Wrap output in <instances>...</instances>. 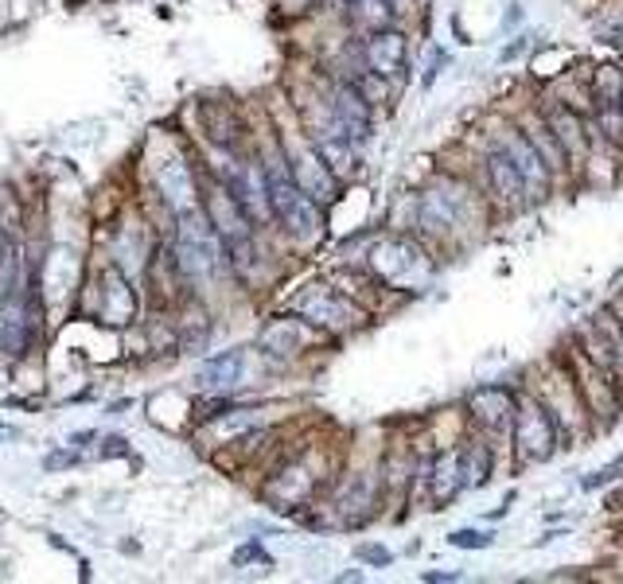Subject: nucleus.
<instances>
[{"label": "nucleus", "mask_w": 623, "mask_h": 584, "mask_svg": "<svg viewBox=\"0 0 623 584\" xmlns=\"http://www.w3.org/2000/svg\"><path fill=\"white\" fill-rule=\"evenodd\" d=\"M262 347L270 354H293L304 347V323L296 316H281L262 331Z\"/></svg>", "instance_id": "a211bd4d"}, {"label": "nucleus", "mask_w": 623, "mask_h": 584, "mask_svg": "<svg viewBox=\"0 0 623 584\" xmlns=\"http://www.w3.org/2000/svg\"><path fill=\"white\" fill-rule=\"evenodd\" d=\"M296 312L304 316V320L308 323H316V328H351V323H359L362 320V312L359 308L351 305V300L347 297H339V293H331V288H312L308 297L300 300V305H296Z\"/></svg>", "instance_id": "39448f33"}, {"label": "nucleus", "mask_w": 623, "mask_h": 584, "mask_svg": "<svg viewBox=\"0 0 623 584\" xmlns=\"http://www.w3.org/2000/svg\"><path fill=\"white\" fill-rule=\"evenodd\" d=\"M347 4H351V0H347Z\"/></svg>", "instance_id": "c756f323"}, {"label": "nucleus", "mask_w": 623, "mask_h": 584, "mask_svg": "<svg viewBox=\"0 0 623 584\" xmlns=\"http://www.w3.org/2000/svg\"><path fill=\"white\" fill-rule=\"evenodd\" d=\"M331 114H336L339 129H344L347 140H367L370 125H374V106L359 94L355 83H339L331 91Z\"/></svg>", "instance_id": "423d86ee"}, {"label": "nucleus", "mask_w": 623, "mask_h": 584, "mask_svg": "<svg viewBox=\"0 0 623 584\" xmlns=\"http://www.w3.org/2000/svg\"><path fill=\"white\" fill-rule=\"evenodd\" d=\"M281 226H285V231L293 234L296 242H316L324 234L320 203H316L312 195H300L285 214H281Z\"/></svg>", "instance_id": "ddd939ff"}, {"label": "nucleus", "mask_w": 623, "mask_h": 584, "mask_svg": "<svg viewBox=\"0 0 623 584\" xmlns=\"http://www.w3.org/2000/svg\"><path fill=\"white\" fill-rule=\"evenodd\" d=\"M546 121L553 125L558 140L566 145L569 160H573V164H581V160L589 157V149H592V137L584 132V121H581V117H577L569 106H553L550 114H546Z\"/></svg>", "instance_id": "9b49d317"}, {"label": "nucleus", "mask_w": 623, "mask_h": 584, "mask_svg": "<svg viewBox=\"0 0 623 584\" xmlns=\"http://www.w3.org/2000/svg\"><path fill=\"white\" fill-rule=\"evenodd\" d=\"M133 316V293H129V280L122 273H109L106 277V320L122 323Z\"/></svg>", "instance_id": "412c9836"}, {"label": "nucleus", "mask_w": 623, "mask_h": 584, "mask_svg": "<svg viewBox=\"0 0 623 584\" xmlns=\"http://www.w3.org/2000/svg\"><path fill=\"white\" fill-rule=\"evenodd\" d=\"M226 242L214 231L211 214L199 211V206H188L180 211V242H176V262H180L183 277L191 280H207L222 269L226 262Z\"/></svg>", "instance_id": "f257e3e1"}, {"label": "nucleus", "mask_w": 623, "mask_h": 584, "mask_svg": "<svg viewBox=\"0 0 623 584\" xmlns=\"http://www.w3.org/2000/svg\"><path fill=\"white\" fill-rule=\"evenodd\" d=\"M592 91H596V106H623V71L620 66H596Z\"/></svg>", "instance_id": "4be33fe9"}, {"label": "nucleus", "mask_w": 623, "mask_h": 584, "mask_svg": "<svg viewBox=\"0 0 623 584\" xmlns=\"http://www.w3.org/2000/svg\"><path fill=\"white\" fill-rule=\"evenodd\" d=\"M293 176H296V183H300L304 195H312L316 203H328V199H336L339 176L331 172L328 160H324L316 149L300 152V157L293 160Z\"/></svg>", "instance_id": "1a4fd4ad"}, {"label": "nucleus", "mask_w": 623, "mask_h": 584, "mask_svg": "<svg viewBox=\"0 0 623 584\" xmlns=\"http://www.w3.org/2000/svg\"><path fill=\"white\" fill-rule=\"evenodd\" d=\"M390 9H394V17H410L413 12V0H386Z\"/></svg>", "instance_id": "cd10ccee"}, {"label": "nucleus", "mask_w": 623, "mask_h": 584, "mask_svg": "<svg viewBox=\"0 0 623 584\" xmlns=\"http://www.w3.org/2000/svg\"><path fill=\"white\" fill-rule=\"evenodd\" d=\"M526 129V137H530V145L534 149L541 152V160L550 164V172L558 176V172H566L573 160H569V152H566V145L558 140V132H553V125L546 121V117H538V121H526L522 125Z\"/></svg>", "instance_id": "dca6fc26"}, {"label": "nucleus", "mask_w": 623, "mask_h": 584, "mask_svg": "<svg viewBox=\"0 0 623 584\" xmlns=\"http://www.w3.org/2000/svg\"><path fill=\"white\" fill-rule=\"evenodd\" d=\"M487 188H492L495 203H503L507 211H515V206H522L526 199H530V191H526V180L522 172L515 168V160L507 157V152L495 145V152L487 157Z\"/></svg>", "instance_id": "6e6552de"}, {"label": "nucleus", "mask_w": 623, "mask_h": 584, "mask_svg": "<svg viewBox=\"0 0 623 584\" xmlns=\"http://www.w3.org/2000/svg\"><path fill=\"white\" fill-rule=\"evenodd\" d=\"M499 149L507 152V157L515 160L518 172H522L530 199H546V195H550L553 172H550V164L541 160V152L530 145V137H526L522 125H507V129H499Z\"/></svg>", "instance_id": "7ed1b4c3"}, {"label": "nucleus", "mask_w": 623, "mask_h": 584, "mask_svg": "<svg viewBox=\"0 0 623 584\" xmlns=\"http://www.w3.org/2000/svg\"><path fill=\"white\" fill-rule=\"evenodd\" d=\"M362 558L378 561V565H390V553H386V550H378V545H370V550H362Z\"/></svg>", "instance_id": "c85d7f7f"}, {"label": "nucleus", "mask_w": 623, "mask_h": 584, "mask_svg": "<svg viewBox=\"0 0 623 584\" xmlns=\"http://www.w3.org/2000/svg\"><path fill=\"white\" fill-rule=\"evenodd\" d=\"M492 542V530H456V534H448V545H456V550H487Z\"/></svg>", "instance_id": "a878e982"}, {"label": "nucleus", "mask_w": 623, "mask_h": 584, "mask_svg": "<svg viewBox=\"0 0 623 584\" xmlns=\"http://www.w3.org/2000/svg\"><path fill=\"white\" fill-rule=\"evenodd\" d=\"M20 223H24V219H20V203L12 199L9 188H0V231H4V234H17Z\"/></svg>", "instance_id": "393cba45"}, {"label": "nucleus", "mask_w": 623, "mask_h": 584, "mask_svg": "<svg viewBox=\"0 0 623 584\" xmlns=\"http://www.w3.org/2000/svg\"><path fill=\"white\" fill-rule=\"evenodd\" d=\"M242 367H246L242 351L214 354V359H207L203 367H199L196 382H199L203 390H219V394H226V390H234V386L242 382Z\"/></svg>", "instance_id": "f8f14e48"}, {"label": "nucleus", "mask_w": 623, "mask_h": 584, "mask_svg": "<svg viewBox=\"0 0 623 584\" xmlns=\"http://www.w3.org/2000/svg\"><path fill=\"white\" fill-rule=\"evenodd\" d=\"M425 479L433 487V502H452L456 491H464L460 484V453H441L433 464L425 468Z\"/></svg>", "instance_id": "f3484780"}, {"label": "nucleus", "mask_w": 623, "mask_h": 584, "mask_svg": "<svg viewBox=\"0 0 623 584\" xmlns=\"http://www.w3.org/2000/svg\"><path fill=\"white\" fill-rule=\"evenodd\" d=\"M362 59H367L370 71H378V75H402L405 71V59H410V40H405L398 28H382V32L367 35V43H362Z\"/></svg>", "instance_id": "0eeeda50"}, {"label": "nucleus", "mask_w": 623, "mask_h": 584, "mask_svg": "<svg viewBox=\"0 0 623 584\" xmlns=\"http://www.w3.org/2000/svg\"><path fill=\"white\" fill-rule=\"evenodd\" d=\"M596 125L608 145H620L623 149V106H596Z\"/></svg>", "instance_id": "b1692460"}, {"label": "nucleus", "mask_w": 623, "mask_h": 584, "mask_svg": "<svg viewBox=\"0 0 623 584\" xmlns=\"http://www.w3.org/2000/svg\"><path fill=\"white\" fill-rule=\"evenodd\" d=\"M156 188L165 191V199L176 206V211L196 206V183H191L188 164H180V160H168V164L156 172Z\"/></svg>", "instance_id": "2eb2a0df"}, {"label": "nucleus", "mask_w": 623, "mask_h": 584, "mask_svg": "<svg viewBox=\"0 0 623 584\" xmlns=\"http://www.w3.org/2000/svg\"><path fill=\"white\" fill-rule=\"evenodd\" d=\"M355 86H359V94L370 102V106H382L386 98H390V86H386V75H378V71H359V75L351 78Z\"/></svg>", "instance_id": "5701e85b"}, {"label": "nucleus", "mask_w": 623, "mask_h": 584, "mask_svg": "<svg viewBox=\"0 0 623 584\" xmlns=\"http://www.w3.org/2000/svg\"><path fill=\"white\" fill-rule=\"evenodd\" d=\"M492 468H495V448L487 440H467V448H460V484H464V491L484 487L492 479Z\"/></svg>", "instance_id": "4468645a"}, {"label": "nucleus", "mask_w": 623, "mask_h": 584, "mask_svg": "<svg viewBox=\"0 0 623 584\" xmlns=\"http://www.w3.org/2000/svg\"><path fill=\"white\" fill-rule=\"evenodd\" d=\"M510 436H515V448L526 464H546L553 456V448H558L561 425L546 402H538V397H522V402H518Z\"/></svg>", "instance_id": "f03ea898"}, {"label": "nucleus", "mask_w": 623, "mask_h": 584, "mask_svg": "<svg viewBox=\"0 0 623 584\" xmlns=\"http://www.w3.org/2000/svg\"><path fill=\"white\" fill-rule=\"evenodd\" d=\"M418 262H421L418 246H413V242H405V238H386V242H378V246L370 249V265H374V273L382 280H398L402 273H410Z\"/></svg>", "instance_id": "9d476101"}, {"label": "nucleus", "mask_w": 623, "mask_h": 584, "mask_svg": "<svg viewBox=\"0 0 623 584\" xmlns=\"http://www.w3.org/2000/svg\"><path fill=\"white\" fill-rule=\"evenodd\" d=\"M394 9L386 4V0H351V24L359 28V32L374 35L382 32V28L394 24Z\"/></svg>", "instance_id": "6ab92c4d"}, {"label": "nucleus", "mask_w": 623, "mask_h": 584, "mask_svg": "<svg viewBox=\"0 0 623 584\" xmlns=\"http://www.w3.org/2000/svg\"><path fill=\"white\" fill-rule=\"evenodd\" d=\"M28 339H32V328H28L24 312L0 316V351L9 354V359H20L28 351Z\"/></svg>", "instance_id": "aec40b11"}, {"label": "nucleus", "mask_w": 623, "mask_h": 584, "mask_svg": "<svg viewBox=\"0 0 623 584\" xmlns=\"http://www.w3.org/2000/svg\"><path fill=\"white\" fill-rule=\"evenodd\" d=\"M515 413L518 397L507 386H479L467 394V417L487 436H507L515 428Z\"/></svg>", "instance_id": "20e7f679"}, {"label": "nucleus", "mask_w": 623, "mask_h": 584, "mask_svg": "<svg viewBox=\"0 0 623 584\" xmlns=\"http://www.w3.org/2000/svg\"><path fill=\"white\" fill-rule=\"evenodd\" d=\"M9 277H12V249L9 242L0 238V288H9Z\"/></svg>", "instance_id": "bb28decb"}]
</instances>
